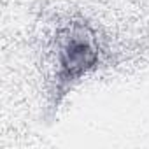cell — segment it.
<instances>
[{"instance_id": "cell-1", "label": "cell", "mask_w": 149, "mask_h": 149, "mask_svg": "<svg viewBox=\"0 0 149 149\" xmlns=\"http://www.w3.org/2000/svg\"><path fill=\"white\" fill-rule=\"evenodd\" d=\"M98 61V51L93 40L83 32L72 33L60 51V84L65 86L68 83L77 81L83 74L93 68Z\"/></svg>"}]
</instances>
